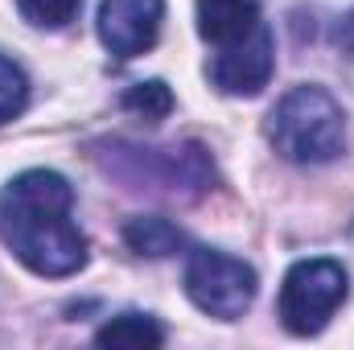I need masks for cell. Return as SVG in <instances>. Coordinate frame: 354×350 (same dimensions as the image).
Masks as SVG:
<instances>
[{
  "mask_svg": "<svg viewBox=\"0 0 354 350\" xmlns=\"http://www.w3.org/2000/svg\"><path fill=\"white\" fill-rule=\"evenodd\" d=\"M185 293L202 313L218 322H235L252 309L260 293V276L239 256H227L218 248H194L185 260Z\"/></svg>",
  "mask_w": 354,
  "mask_h": 350,
  "instance_id": "obj_5",
  "label": "cell"
},
{
  "mask_svg": "<svg viewBox=\"0 0 354 350\" xmlns=\"http://www.w3.org/2000/svg\"><path fill=\"white\" fill-rule=\"evenodd\" d=\"M338 46H342V50L354 58V12L342 21V25H338Z\"/></svg>",
  "mask_w": 354,
  "mask_h": 350,
  "instance_id": "obj_14",
  "label": "cell"
},
{
  "mask_svg": "<svg viewBox=\"0 0 354 350\" xmlns=\"http://www.w3.org/2000/svg\"><path fill=\"white\" fill-rule=\"evenodd\" d=\"M0 243L37 276L62 280L87 264L75 223V185L54 169H25L0 190Z\"/></svg>",
  "mask_w": 354,
  "mask_h": 350,
  "instance_id": "obj_1",
  "label": "cell"
},
{
  "mask_svg": "<svg viewBox=\"0 0 354 350\" xmlns=\"http://www.w3.org/2000/svg\"><path fill=\"white\" fill-rule=\"evenodd\" d=\"M346 293H351V276L338 260L330 256L297 260L280 284V326L297 338H313L342 309Z\"/></svg>",
  "mask_w": 354,
  "mask_h": 350,
  "instance_id": "obj_3",
  "label": "cell"
},
{
  "mask_svg": "<svg viewBox=\"0 0 354 350\" xmlns=\"http://www.w3.org/2000/svg\"><path fill=\"white\" fill-rule=\"evenodd\" d=\"M272 71H276V42H272V29L260 25L252 37L227 46L214 54L210 62V83L223 91V95H260L272 83Z\"/></svg>",
  "mask_w": 354,
  "mask_h": 350,
  "instance_id": "obj_7",
  "label": "cell"
},
{
  "mask_svg": "<svg viewBox=\"0 0 354 350\" xmlns=\"http://www.w3.org/2000/svg\"><path fill=\"white\" fill-rule=\"evenodd\" d=\"M194 12L202 42H210L214 50H227L264 25L260 0H194Z\"/></svg>",
  "mask_w": 354,
  "mask_h": 350,
  "instance_id": "obj_8",
  "label": "cell"
},
{
  "mask_svg": "<svg viewBox=\"0 0 354 350\" xmlns=\"http://www.w3.org/2000/svg\"><path fill=\"white\" fill-rule=\"evenodd\" d=\"M17 8H21V17H25L29 25H37V29H66V25L79 17L83 0H17Z\"/></svg>",
  "mask_w": 354,
  "mask_h": 350,
  "instance_id": "obj_12",
  "label": "cell"
},
{
  "mask_svg": "<svg viewBox=\"0 0 354 350\" xmlns=\"http://www.w3.org/2000/svg\"><path fill=\"white\" fill-rule=\"evenodd\" d=\"M165 0H99V42L120 62L149 54L161 37Z\"/></svg>",
  "mask_w": 354,
  "mask_h": 350,
  "instance_id": "obj_6",
  "label": "cell"
},
{
  "mask_svg": "<svg viewBox=\"0 0 354 350\" xmlns=\"http://www.w3.org/2000/svg\"><path fill=\"white\" fill-rule=\"evenodd\" d=\"M95 342H99V347L153 350V347H165V330H161V322H153L149 313H120V317H111L107 326L95 330Z\"/></svg>",
  "mask_w": 354,
  "mask_h": 350,
  "instance_id": "obj_10",
  "label": "cell"
},
{
  "mask_svg": "<svg viewBox=\"0 0 354 350\" xmlns=\"http://www.w3.org/2000/svg\"><path fill=\"white\" fill-rule=\"evenodd\" d=\"M124 243L136 256L165 260V256H174L177 248H185V235H181V227H174L161 214H140V219H128L124 223Z\"/></svg>",
  "mask_w": 354,
  "mask_h": 350,
  "instance_id": "obj_9",
  "label": "cell"
},
{
  "mask_svg": "<svg viewBox=\"0 0 354 350\" xmlns=\"http://www.w3.org/2000/svg\"><path fill=\"white\" fill-rule=\"evenodd\" d=\"M124 111H132V116H145V120H165L169 111H174V91L165 87L161 79H149V83H136V87L124 91Z\"/></svg>",
  "mask_w": 354,
  "mask_h": 350,
  "instance_id": "obj_11",
  "label": "cell"
},
{
  "mask_svg": "<svg viewBox=\"0 0 354 350\" xmlns=\"http://www.w3.org/2000/svg\"><path fill=\"white\" fill-rule=\"evenodd\" d=\"M25 103H29V79H25V71L12 58L0 54V124L17 120L25 111Z\"/></svg>",
  "mask_w": 354,
  "mask_h": 350,
  "instance_id": "obj_13",
  "label": "cell"
},
{
  "mask_svg": "<svg viewBox=\"0 0 354 350\" xmlns=\"http://www.w3.org/2000/svg\"><path fill=\"white\" fill-rule=\"evenodd\" d=\"M268 140L284 161L326 165L346 149V116L342 103L317 83L284 91L268 111Z\"/></svg>",
  "mask_w": 354,
  "mask_h": 350,
  "instance_id": "obj_2",
  "label": "cell"
},
{
  "mask_svg": "<svg viewBox=\"0 0 354 350\" xmlns=\"http://www.w3.org/2000/svg\"><path fill=\"white\" fill-rule=\"evenodd\" d=\"M107 169L132 190H169V194H202L214 181L210 153L202 145H174V149H132V145H111L107 149Z\"/></svg>",
  "mask_w": 354,
  "mask_h": 350,
  "instance_id": "obj_4",
  "label": "cell"
}]
</instances>
